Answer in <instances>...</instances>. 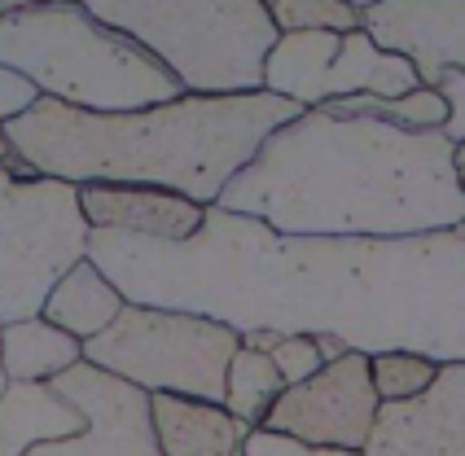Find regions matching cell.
Listing matches in <instances>:
<instances>
[{"label": "cell", "instance_id": "obj_1", "mask_svg": "<svg viewBox=\"0 0 465 456\" xmlns=\"http://www.w3.org/2000/svg\"><path fill=\"white\" fill-rule=\"evenodd\" d=\"M88 254L132 303L203 312L237 333H334L364 355L465 360V228L282 233L211 203L184 242L93 228Z\"/></svg>", "mask_w": 465, "mask_h": 456}, {"label": "cell", "instance_id": "obj_2", "mask_svg": "<svg viewBox=\"0 0 465 456\" xmlns=\"http://www.w3.org/2000/svg\"><path fill=\"white\" fill-rule=\"evenodd\" d=\"M457 141L443 127L312 105L229 180L220 206L282 233L404 237L465 224Z\"/></svg>", "mask_w": 465, "mask_h": 456}, {"label": "cell", "instance_id": "obj_3", "mask_svg": "<svg viewBox=\"0 0 465 456\" xmlns=\"http://www.w3.org/2000/svg\"><path fill=\"white\" fill-rule=\"evenodd\" d=\"M294 114H303V105L268 88L181 93L172 102L110 114L40 97L5 127L14 154H23L40 176L71 184H163L211 206Z\"/></svg>", "mask_w": 465, "mask_h": 456}, {"label": "cell", "instance_id": "obj_4", "mask_svg": "<svg viewBox=\"0 0 465 456\" xmlns=\"http://www.w3.org/2000/svg\"><path fill=\"white\" fill-rule=\"evenodd\" d=\"M0 62L45 97L79 110H141L181 97L184 84L84 0H45L0 18Z\"/></svg>", "mask_w": 465, "mask_h": 456}, {"label": "cell", "instance_id": "obj_5", "mask_svg": "<svg viewBox=\"0 0 465 456\" xmlns=\"http://www.w3.org/2000/svg\"><path fill=\"white\" fill-rule=\"evenodd\" d=\"M184 84V93H255L282 26L263 0H84Z\"/></svg>", "mask_w": 465, "mask_h": 456}, {"label": "cell", "instance_id": "obj_6", "mask_svg": "<svg viewBox=\"0 0 465 456\" xmlns=\"http://www.w3.org/2000/svg\"><path fill=\"white\" fill-rule=\"evenodd\" d=\"M242 347V333L181 307L124 303V312L97 338H84V360L150 395H193L224 404L229 364Z\"/></svg>", "mask_w": 465, "mask_h": 456}, {"label": "cell", "instance_id": "obj_7", "mask_svg": "<svg viewBox=\"0 0 465 456\" xmlns=\"http://www.w3.org/2000/svg\"><path fill=\"white\" fill-rule=\"evenodd\" d=\"M88 237L79 184L0 167V330L45 312L53 285L88 259Z\"/></svg>", "mask_w": 465, "mask_h": 456}, {"label": "cell", "instance_id": "obj_8", "mask_svg": "<svg viewBox=\"0 0 465 456\" xmlns=\"http://www.w3.org/2000/svg\"><path fill=\"white\" fill-rule=\"evenodd\" d=\"M263 88L312 110L356 93L400 97L421 88V75L404 53L382 49L364 26L351 31L308 26V31H282V40L268 53Z\"/></svg>", "mask_w": 465, "mask_h": 456}, {"label": "cell", "instance_id": "obj_9", "mask_svg": "<svg viewBox=\"0 0 465 456\" xmlns=\"http://www.w3.org/2000/svg\"><path fill=\"white\" fill-rule=\"evenodd\" d=\"M382 395L373 386V355L347 352L321 364L312 378L285 386L277 404L268 408V431L294 434L308 443H334V448H361L378 426Z\"/></svg>", "mask_w": 465, "mask_h": 456}, {"label": "cell", "instance_id": "obj_10", "mask_svg": "<svg viewBox=\"0 0 465 456\" xmlns=\"http://www.w3.org/2000/svg\"><path fill=\"white\" fill-rule=\"evenodd\" d=\"M53 386L66 391L88 412V431L75 434V439L40 443L26 456H167L154 434L150 391L105 373L93 360L71 364L66 373L53 378Z\"/></svg>", "mask_w": 465, "mask_h": 456}, {"label": "cell", "instance_id": "obj_11", "mask_svg": "<svg viewBox=\"0 0 465 456\" xmlns=\"http://www.w3.org/2000/svg\"><path fill=\"white\" fill-rule=\"evenodd\" d=\"M364 456H465V360L440 364L413 400L382 404Z\"/></svg>", "mask_w": 465, "mask_h": 456}, {"label": "cell", "instance_id": "obj_12", "mask_svg": "<svg viewBox=\"0 0 465 456\" xmlns=\"http://www.w3.org/2000/svg\"><path fill=\"white\" fill-rule=\"evenodd\" d=\"M364 31L391 53H404L426 88L443 71H465V0H378L364 9Z\"/></svg>", "mask_w": 465, "mask_h": 456}, {"label": "cell", "instance_id": "obj_13", "mask_svg": "<svg viewBox=\"0 0 465 456\" xmlns=\"http://www.w3.org/2000/svg\"><path fill=\"white\" fill-rule=\"evenodd\" d=\"M79 203L93 228L105 233H132V237H167V242H184L193 237L207 206L184 198L176 189L163 184H110V180H93L79 184Z\"/></svg>", "mask_w": 465, "mask_h": 456}, {"label": "cell", "instance_id": "obj_14", "mask_svg": "<svg viewBox=\"0 0 465 456\" xmlns=\"http://www.w3.org/2000/svg\"><path fill=\"white\" fill-rule=\"evenodd\" d=\"M84 431H88V412L53 382H5V391H0V456H26L40 443L75 439Z\"/></svg>", "mask_w": 465, "mask_h": 456}, {"label": "cell", "instance_id": "obj_15", "mask_svg": "<svg viewBox=\"0 0 465 456\" xmlns=\"http://www.w3.org/2000/svg\"><path fill=\"white\" fill-rule=\"evenodd\" d=\"M154 434L167 456H242V443L255 426L232 417L224 404L193 395H150Z\"/></svg>", "mask_w": 465, "mask_h": 456}, {"label": "cell", "instance_id": "obj_16", "mask_svg": "<svg viewBox=\"0 0 465 456\" xmlns=\"http://www.w3.org/2000/svg\"><path fill=\"white\" fill-rule=\"evenodd\" d=\"M124 303H128V294L105 277V268L88 254V259H79L75 268L49 290L40 316H49L53 325H62V330L75 333V338H97L124 312Z\"/></svg>", "mask_w": 465, "mask_h": 456}, {"label": "cell", "instance_id": "obj_17", "mask_svg": "<svg viewBox=\"0 0 465 456\" xmlns=\"http://www.w3.org/2000/svg\"><path fill=\"white\" fill-rule=\"evenodd\" d=\"M84 360V338L53 325L49 316H26L0 330V364L9 378L53 382Z\"/></svg>", "mask_w": 465, "mask_h": 456}, {"label": "cell", "instance_id": "obj_18", "mask_svg": "<svg viewBox=\"0 0 465 456\" xmlns=\"http://www.w3.org/2000/svg\"><path fill=\"white\" fill-rule=\"evenodd\" d=\"M285 391V378L277 369V360L268 352H259L251 342H242L229 364V386H224V408L232 417H242L246 426H263L268 408L277 404V395Z\"/></svg>", "mask_w": 465, "mask_h": 456}, {"label": "cell", "instance_id": "obj_19", "mask_svg": "<svg viewBox=\"0 0 465 456\" xmlns=\"http://www.w3.org/2000/svg\"><path fill=\"white\" fill-rule=\"evenodd\" d=\"M338 114H373V119H391L404 127H443L448 124V97L440 88H413L400 97H378V93H356V97H338L325 102Z\"/></svg>", "mask_w": 465, "mask_h": 456}, {"label": "cell", "instance_id": "obj_20", "mask_svg": "<svg viewBox=\"0 0 465 456\" xmlns=\"http://www.w3.org/2000/svg\"><path fill=\"white\" fill-rule=\"evenodd\" d=\"M440 378V360L421 352H378L373 355V386L382 395V404L395 400H413L430 382Z\"/></svg>", "mask_w": 465, "mask_h": 456}, {"label": "cell", "instance_id": "obj_21", "mask_svg": "<svg viewBox=\"0 0 465 456\" xmlns=\"http://www.w3.org/2000/svg\"><path fill=\"white\" fill-rule=\"evenodd\" d=\"M263 9L272 14V23L282 31H308V26L351 31V26H364V9H356L351 0H263Z\"/></svg>", "mask_w": 465, "mask_h": 456}, {"label": "cell", "instance_id": "obj_22", "mask_svg": "<svg viewBox=\"0 0 465 456\" xmlns=\"http://www.w3.org/2000/svg\"><path fill=\"white\" fill-rule=\"evenodd\" d=\"M246 456H364L361 448H334V443H308V439H294V434L268 431V426H255L242 443Z\"/></svg>", "mask_w": 465, "mask_h": 456}, {"label": "cell", "instance_id": "obj_23", "mask_svg": "<svg viewBox=\"0 0 465 456\" xmlns=\"http://www.w3.org/2000/svg\"><path fill=\"white\" fill-rule=\"evenodd\" d=\"M272 360H277V369H282L285 386H294V382L312 378L321 364H325V355H321V342L312 338V333H285L282 342L272 347Z\"/></svg>", "mask_w": 465, "mask_h": 456}, {"label": "cell", "instance_id": "obj_24", "mask_svg": "<svg viewBox=\"0 0 465 456\" xmlns=\"http://www.w3.org/2000/svg\"><path fill=\"white\" fill-rule=\"evenodd\" d=\"M40 97H45V93H40L23 71H14V66H5V62H0V124H14V119L26 114Z\"/></svg>", "mask_w": 465, "mask_h": 456}, {"label": "cell", "instance_id": "obj_25", "mask_svg": "<svg viewBox=\"0 0 465 456\" xmlns=\"http://www.w3.org/2000/svg\"><path fill=\"white\" fill-rule=\"evenodd\" d=\"M440 93L448 97V124H443V132H448L452 141H465V71L461 66L443 71Z\"/></svg>", "mask_w": 465, "mask_h": 456}, {"label": "cell", "instance_id": "obj_26", "mask_svg": "<svg viewBox=\"0 0 465 456\" xmlns=\"http://www.w3.org/2000/svg\"><path fill=\"white\" fill-rule=\"evenodd\" d=\"M14 158V141H9V127L0 124V163H9Z\"/></svg>", "mask_w": 465, "mask_h": 456}, {"label": "cell", "instance_id": "obj_27", "mask_svg": "<svg viewBox=\"0 0 465 456\" xmlns=\"http://www.w3.org/2000/svg\"><path fill=\"white\" fill-rule=\"evenodd\" d=\"M26 5H45V0H0V18L14 14V9H26Z\"/></svg>", "mask_w": 465, "mask_h": 456}, {"label": "cell", "instance_id": "obj_28", "mask_svg": "<svg viewBox=\"0 0 465 456\" xmlns=\"http://www.w3.org/2000/svg\"><path fill=\"white\" fill-rule=\"evenodd\" d=\"M452 158H457V167H465V141H457V154H452Z\"/></svg>", "mask_w": 465, "mask_h": 456}, {"label": "cell", "instance_id": "obj_29", "mask_svg": "<svg viewBox=\"0 0 465 456\" xmlns=\"http://www.w3.org/2000/svg\"><path fill=\"white\" fill-rule=\"evenodd\" d=\"M351 5H356V9H369V5H378V0H351Z\"/></svg>", "mask_w": 465, "mask_h": 456}, {"label": "cell", "instance_id": "obj_30", "mask_svg": "<svg viewBox=\"0 0 465 456\" xmlns=\"http://www.w3.org/2000/svg\"><path fill=\"white\" fill-rule=\"evenodd\" d=\"M5 382H9V373H5V364H0V391H5Z\"/></svg>", "mask_w": 465, "mask_h": 456}, {"label": "cell", "instance_id": "obj_31", "mask_svg": "<svg viewBox=\"0 0 465 456\" xmlns=\"http://www.w3.org/2000/svg\"><path fill=\"white\" fill-rule=\"evenodd\" d=\"M457 176H461V189H465V167H457Z\"/></svg>", "mask_w": 465, "mask_h": 456}, {"label": "cell", "instance_id": "obj_32", "mask_svg": "<svg viewBox=\"0 0 465 456\" xmlns=\"http://www.w3.org/2000/svg\"><path fill=\"white\" fill-rule=\"evenodd\" d=\"M461 228H465V224H461Z\"/></svg>", "mask_w": 465, "mask_h": 456}]
</instances>
